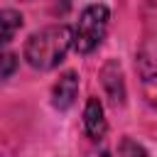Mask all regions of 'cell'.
<instances>
[{"instance_id": "obj_1", "label": "cell", "mask_w": 157, "mask_h": 157, "mask_svg": "<svg viewBox=\"0 0 157 157\" xmlns=\"http://www.w3.org/2000/svg\"><path fill=\"white\" fill-rule=\"evenodd\" d=\"M74 42V32L66 25H52L42 32L32 34L25 47V59L34 69H54L69 52Z\"/></svg>"}, {"instance_id": "obj_2", "label": "cell", "mask_w": 157, "mask_h": 157, "mask_svg": "<svg viewBox=\"0 0 157 157\" xmlns=\"http://www.w3.org/2000/svg\"><path fill=\"white\" fill-rule=\"evenodd\" d=\"M105 29H108V7L105 5H88L81 12L76 32H74L76 52H81V54L93 52L101 44V39L105 37Z\"/></svg>"}, {"instance_id": "obj_3", "label": "cell", "mask_w": 157, "mask_h": 157, "mask_svg": "<svg viewBox=\"0 0 157 157\" xmlns=\"http://www.w3.org/2000/svg\"><path fill=\"white\" fill-rule=\"evenodd\" d=\"M137 74H140L147 103L157 108V37H150L142 42L137 52Z\"/></svg>"}, {"instance_id": "obj_4", "label": "cell", "mask_w": 157, "mask_h": 157, "mask_svg": "<svg viewBox=\"0 0 157 157\" xmlns=\"http://www.w3.org/2000/svg\"><path fill=\"white\" fill-rule=\"evenodd\" d=\"M101 81L105 86V93L110 98L113 105H120L123 98H125V88H123V74H120V66L115 61H108L101 71Z\"/></svg>"}, {"instance_id": "obj_5", "label": "cell", "mask_w": 157, "mask_h": 157, "mask_svg": "<svg viewBox=\"0 0 157 157\" xmlns=\"http://www.w3.org/2000/svg\"><path fill=\"white\" fill-rule=\"evenodd\" d=\"M76 93H78V78H76V74L74 71H66L56 83H54V93H52V98H54V105L56 108H69L71 103H74V98H76Z\"/></svg>"}, {"instance_id": "obj_6", "label": "cell", "mask_w": 157, "mask_h": 157, "mask_svg": "<svg viewBox=\"0 0 157 157\" xmlns=\"http://www.w3.org/2000/svg\"><path fill=\"white\" fill-rule=\"evenodd\" d=\"M83 125H86V132L93 137V140H101L103 132H105V118H103V105L98 98H91L86 103V113H83Z\"/></svg>"}, {"instance_id": "obj_7", "label": "cell", "mask_w": 157, "mask_h": 157, "mask_svg": "<svg viewBox=\"0 0 157 157\" xmlns=\"http://www.w3.org/2000/svg\"><path fill=\"white\" fill-rule=\"evenodd\" d=\"M0 22H2V44H10V39L15 37V32L22 27V17L15 10H2Z\"/></svg>"}, {"instance_id": "obj_8", "label": "cell", "mask_w": 157, "mask_h": 157, "mask_svg": "<svg viewBox=\"0 0 157 157\" xmlns=\"http://www.w3.org/2000/svg\"><path fill=\"white\" fill-rule=\"evenodd\" d=\"M118 157H147V152L135 140H123V145L118 150Z\"/></svg>"}, {"instance_id": "obj_9", "label": "cell", "mask_w": 157, "mask_h": 157, "mask_svg": "<svg viewBox=\"0 0 157 157\" xmlns=\"http://www.w3.org/2000/svg\"><path fill=\"white\" fill-rule=\"evenodd\" d=\"M2 64H5V66H2V78H7V76L12 74V69H15V54L7 52V54L2 56Z\"/></svg>"}, {"instance_id": "obj_10", "label": "cell", "mask_w": 157, "mask_h": 157, "mask_svg": "<svg viewBox=\"0 0 157 157\" xmlns=\"http://www.w3.org/2000/svg\"><path fill=\"white\" fill-rule=\"evenodd\" d=\"M88 157H110V155H108V152H105V150H101V152H91V155H88Z\"/></svg>"}]
</instances>
